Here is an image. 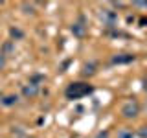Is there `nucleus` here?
I'll return each mask as SVG.
<instances>
[{"label":"nucleus","instance_id":"obj_1","mask_svg":"<svg viewBox=\"0 0 147 138\" xmlns=\"http://www.w3.org/2000/svg\"><path fill=\"white\" fill-rule=\"evenodd\" d=\"M94 92V87L86 81H72L68 83V87L64 89V98L66 99H81V98H86Z\"/></svg>","mask_w":147,"mask_h":138},{"label":"nucleus","instance_id":"obj_2","mask_svg":"<svg viewBox=\"0 0 147 138\" xmlns=\"http://www.w3.org/2000/svg\"><path fill=\"white\" fill-rule=\"evenodd\" d=\"M119 114H121L125 120H134L138 114H140V103H138L134 98L123 101L121 109H119Z\"/></svg>","mask_w":147,"mask_h":138},{"label":"nucleus","instance_id":"obj_3","mask_svg":"<svg viewBox=\"0 0 147 138\" xmlns=\"http://www.w3.org/2000/svg\"><path fill=\"white\" fill-rule=\"evenodd\" d=\"M98 17H99V20L103 22L105 28H116V24H118V13L114 11V9H110V7L99 9Z\"/></svg>","mask_w":147,"mask_h":138},{"label":"nucleus","instance_id":"obj_4","mask_svg":"<svg viewBox=\"0 0 147 138\" xmlns=\"http://www.w3.org/2000/svg\"><path fill=\"white\" fill-rule=\"evenodd\" d=\"M134 61H136V55L129 53V52H119L110 57V64H131Z\"/></svg>","mask_w":147,"mask_h":138},{"label":"nucleus","instance_id":"obj_5","mask_svg":"<svg viewBox=\"0 0 147 138\" xmlns=\"http://www.w3.org/2000/svg\"><path fill=\"white\" fill-rule=\"evenodd\" d=\"M40 94V85H35V83H26L22 85V96L26 99H33Z\"/></svg>","mask_w":147,"mask_h":138},{"label":"nucleus","instance_id":"obj_6","mask_svg":"<svg viewBox=\"0 0 147 138\" xmlns=\"http://www.w3.org/2000/svg\"><path fill=\"white\" fill-rule=\"evenodd\" d=\"M70 31L74 33V37H77V39H83V37L86 35V24H85V18H79L77 22H74L70 26Z\"/></svg>","mask_w":147,"mask_h":138},{"label":"nucleus","instance_id":"obj_7","mask_svg":"<svg viewBox=\"0 0 147 138\" xmlns=\"http://www.w3.org/2000/svg\"><path fill=\"white\" fill-rule=\"evenodd\" d=\"M96 72H98V64H96L94 61H88V63H85L81 66V76L83 77H92Z\"/></svg>","mask_w":147,"mask_h":138},{"label":"nucleus","instance_id":"obj_8","mask_svg":"<svg viewBox=\"0 0 147 138\" xmlns=\"http://www.w3.org/2000/svg\"><path fill=\"white\" fill-rule=\"evenodd\" d=\"M17 103H18V96H17V94L0 96V105H2V107H15Z\"/></svg>","mask_w":147,"mask_h":138},{"label":"nucleus","instance_id":"obj_9","mask_svg":"<svg viewBox=\"0 0 147 138\" xmlns=\"http://www.w3.org/2000/svg\"><path fill=\"white\" fill-rule=\"evenodd\" d=\"M134 136H136V133L129 127H121V129H118V133H116V138H134Z\"/></svg>","mask_w":147,"mask_h":138},{"label":"nucleus","instance_id":"obj_10","mask_svg":"<svg viewBox=\"0 0 147 138\" xmlns=\"http://www.w3.org/2000/svg\"><path fill=\"white\" fill-rule=\"evenodd\" d=\"M9 35H11V39H13V41H20L22 37H24V31H22L20 28L13 26V28H9Z\"/></svg>","mask_w":147,"mask_h":138},{"label":"nucleus","instance_id":"obj_11","mask_svg":"<svg viewBox=\"0 0 147 138\" xmlns=\"http://www.w3.org/2000/svg\"><path fill=\"white\" fill-rule=\"evenodd\" d=\"M46 77L42 76V74H33V76L30 77V83H35V85H40V81H44Z\"/></svg>","mask_w":147,"mask_h":138},{"label":"nucleus","instance_id":"obj_12","mask_svg":"<svg viewBox=\"0 0 147 138\" xmlns=\"http://www.w3.org/2000/svg\"><path fill=\"white\" fill-rule=\"evenodd\" d=\"M136 136H140V138H147V125H144V127H140L136 131Z\"/></svg>","mask_w":147,"mask_h":138},{"label":"nucleus","instance_id":"obj_13","mask_svg":"<svg viewBox=\"0 0 147 138\" xmlns=\"http://www.w3.org/2000/svg\"><path fill=\"white\" fill-rule=\"evenodd\" d=\"M4 66H6V55L0 52V72L4 70Z\"/></svg>","mask_w":147,"mask_h":138},{"label":"nucleus","instance_id":"obj_14","mask_svg":"<svg viewBox=\"0 0 147 138\" xmlns=\"http://www.w3.org/2000/svg\"><path fill=\"white\" fill-rule=\"evenodd\" d=\"M134 7H142V9H147V2H132Z\"/></svg>","mask_w":147,"mask_h":138},{"label":"nucleus","instance_id":"obj_15","mask_svg":"<svg viewBox=\"0 0 147 138\" xmlns=\"http://www.w3.org/2000/svg\"><path fill=\"white\" fill-rule=\"evenodd\" d=\"M94 138H109V131H99Z\"/></svg>","mask_w":147,"mask_h":138},{"label":"nucleus","instance_id":"obj_16","mask_svg":"<svg viewBox=\"0 0 147 138\" xmlns=\"http://www.w3.org/2000/svg\"><path fill=\"white\" fill-rule=\"evenodd\" d=\"M142 89H144V90L147 92V74L144 76V79H142Z\"/></svg>","mask_w":147,"mask_h":138},{"label":"nucleus","instance_id":"obj_17","mask_svg":"<svg viewBox=\"0 0 147 138\" xmlns=\"http://www.w3.org/2000/svg\"><path fill=\"white\" fill-rule=\"evenodd\" d=\"M140 24H142V26H145V24H147V18H142V20H140Z\"/></svg>","mask_w":147,"mask_h":138},{"label":"nucleus","instance_id":"obj_18","mask_svg":"<svg viewBox=\"0 0 147 138\" xmlns=\"http://www.w3.org/2000/svg\"><path fill=\"white\" fill-rule=\"evenodd\" d=\"M144 109H145V112H147V101H145V105H144Z\"/></svg>","mask_w":147,"mask_h":138}]
</instances>
